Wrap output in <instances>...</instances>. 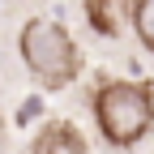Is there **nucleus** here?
I'll use <instances>...</instances> for the list:
<instances>
[{
  "label": "nucleus",
  "instance_id": "5",
  "mask_svg": "<svg viewBox=\"0 0 154 154\" xmlns=\"http://www.w3.org/2000/svg\"><path fill=\"white\" fill-rule=\"evenodd\" d=\"M86 17H90L94 34H103V38L120 34V22H116V13H111V0H86Z\"/></svg>",
  "mask_w": 154,
  "mask_h": 154
},
{
  "label": "nucleus",
  "instance_id": "3",
  "mask_svg": "<svg viewBox=\"0 0 154 154\" xmlns=\"http://www.w3.org/2000/svg\"><path fill=\"white\" fill-rule=\"evenodd\" d=\"M30 154H90V146H86V137L69 120H47L43 128L34 133Z\"/></svg>",
  "mask_w": 154,
  "mask_h": 154
},
{
  "label": "nucleus",
  "instance_id": "2",
  "mask_svg": "<svg viewBox=\"0 0 154 154\" xmlns=\"http://www.w3.org/2000/svg\"><path fill=\"white\" fill-rule=\"evenodd\" d=\"M17 51H22L26 73L47 90H64L82 73V51L56 17H30L17 34Z\"/></svg>",
  "mask_w": 154,
  "mask_h": 154
},
{
  "label": "nucleus",
  "instance_id": "4",
  "mask_svg": "<svg viewBox=\"0 0 154 154\" xmlns=\"http://www.w3.org/2000/svg\"><path fill=\"white\" fill-rule=\"evenodd\" d=\"M128 17H133V34L154 51V0H128Z\"/></svg>",
  "mask_w": 154,
  "mask_h": 154
},
{
  "label": "nucleus",
  "instance_id": "6",
  "mask_svg": "<svg viewBox=\"0 0 154 154\" xmlns=\"http://www.w3.org/2000/svg\"><path fill=\"white\" fill-rule=\"evenodd\" d=\"M5 141H9V128H5V120H0V150H5Z\"/></svg>",
  "mask_w": 154,
  "mask_h": 154
},
{
  "label": "nucleus",
  "instance_id": "1",
  "mask_svg": "<svg viewBox=\"0 0 154 154\" xmlns=\"http://www.w3.org/2000/svg\"><path fill=\"white\" fill-rule=\"evenodd\" d=\"M94 124H99V137L116 150H133L150 137L154 128V90L146 82H103L90 99Z\"/></svg>",
  "mask_w": 154,
  "mask_h": 154
}]
</instances>
